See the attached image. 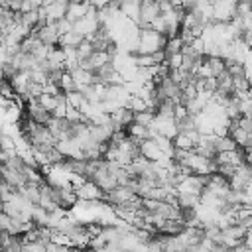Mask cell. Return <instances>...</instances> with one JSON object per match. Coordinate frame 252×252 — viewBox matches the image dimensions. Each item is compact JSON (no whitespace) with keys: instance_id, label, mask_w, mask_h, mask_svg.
I'll return each instance as SVG.
<instances>
[{"instance_id":"6da1fadb","label":"cell","mask_w":252,"mask_h":252,"mask_svg":"<svg viewBox=\"0 0 252 252\" xmlns=\"http://www.w3.org/2000/svg\"><path fill=\"white\" fill-rule=\"evenodd\" d=\"M159 16V8H158V2H152V0H144L140 2V14H138V22L134 24L138 30H150L152 22Z\"/></svg>"},{"instance_id":"7a4b0ae2","label":"cell","mask_w":252,"mask_h":252,"mask_svg":"<svg viewBox=\"0 0 252 252\" xmlns=\"http://www.w3.org/2000/svg\"><path fill=\"white\" fill-rule=\"evenodd\" d=\"M75 195L79 201H87V203H94V201H104V193L91 181H85L83 185L75 187Z\"/></svg>"},{"instance_id":"3957f363","label":"cell","mask_w":252,"mask_h":252,"mask_svg":"<svg viewBox=\"0 0 252 252\" xmlns=\"http://www.w3.org/2000/svg\"><path fill=\"white\" fill-rule=\"evenodd\" d=\"M136 199V195L128 189V187H122V185H116L112 191L104 193V203L110 205V207H116V205H124L128 201Z\"/></svg>"},{"instance_id":"277c9868","label":"cell","mask_w":252,"mask_h":252,"mask_svg":"<svg viewBox=\"0 0 252 252\" xmlns=\"http://www.w3.org/2000/svg\"><path fill=\"white\" fill-rule=\"evenodd\" d=\"M51 118H53L51 112H47L37 100H28V120H32L33 124H39V126H47Z\"/></svg>"},{"instance_id":"5b68a950","label":"cell","mask_w":252,"mask_h":252,"mask_svg":"<svg viewBox=\"0 0 252 252\" xmlns=\"http://www.w3.org/2000/svg\"><path fill=\"white\" fill-rule=\"evenodd\" d=\"M35 35H37V39H39L47 49H53V47L59 45V33H57L55 24H47V26H43V28H37V30H35Z\"/></svg>"},{"instance_id":"8992f818","label":"cell","mask_w":252,"mask_h":252,"mask_svg":"<svg viewBox=\"0 0 252 252\" xmlns=\"http://www.w3.org/2000/svg\"><path fill=\"white\" fill-rule=\"evenodd\" d=\"M41 8L47 14V22L49 24H55V22H59V20L65 18L67 8H69V2H45V4H41Z\"/></svg>"},{"instance_id":"52a82bcc","label":"cell","mask_w":252,"mask_h":252,"mask_svg":"<svg viewBox=\"0 0 252 252\" xmlns=\"http://www.w3.org/2000/svg\"><path fill=\"white\" fill-rule=\"evenodd\" d=\"M91 6L89 4H77V2H69V8H67V14H65V20H69L73 26L83 20L87 14H89Z\"/></svg>"},{"instance_id":"ba28073f","label":"cell","mask_w":252,"mask_h":252,"mask_svg":"<svg viewBox=\"0 0 252 252\" xmlns=\"http://www.w3.org/2000/svg\"><path fill=\"white\" fill-rule=\"evenodd\" d=\"M83 39H85V37H83L81 33L71 32V33H65V35L59 37V47H75V49H77Z\"/></svg>"},{"instance_id":"9c48e42d","label":"cell","mask_w":252,"mask_h":252,"mask_svg":"<svg viewBox=\"0 0 252 252\" xmlns=\"http://www.w3.org/2000/svg\"><path fill=\"white\" fill-rule=\"evenodd\" d=\"M205 63H207L213 79L219 77L220 73H224V59H220V57H205Z\"/></svg>"},{"instance_id":"30bf717a","label":"cell","mask_w":252,"mask_h":252,"mask_svg":"<svg viewBox=\"0 0 252 252\" xmlns=\"http://www.w3.org/2000/svg\"><path fill=\"white\" fill-rule=\"evenodd\" d=\"M126 108H130L134 114H138V112L148 110V104H146L144 98H140V96H136V94H130V98H128V102H126Z\"/></svg>"},{"instance_id":"8fae6325","label":"cell","mask_w":252,"mask_h":252,"mask_svg":"<svg viewBox=\"0 0 252 252\" xmlns=\"http://www.w3.org/2000/svg\"><path fill=\"white\" fill-rule=\"evenodd\" d=\"M215 146H217V152H219V154H222V152H232V150H236V144H234V140H232L230 136H224V138H217Z\"/></svg>"},{"instance_id":"7c38bea8","label":"cell","mask_w":252,"mask_h":252,"mask_svg":"<svg viewBox=\"0 0 252 252\" xmlns=\"http://www.w3.org/2000/svg\"><path fill=\"white\" fill-rule=\"evenodd\" d=\"M93 51H94V49H93V43L87 41V39H83L81 45L77 47V59H79V63L85 61V59H89V57L93 55Z\"/></svg>"},{"instance_id":"4fadbf2b","label":"cell","mask_w":252,"mask_h":252,"mask_svg":"<svg viewBox=\"0 0 252 252\" xmlns=\"http://www.w3.org/2000/svg\"><path fill=\"white\" fill-rule=\"evenodd\" d=\"M55 28H57V33H59V37L61 35H65V33H71L73 32V24L69 22V20H59V22H55Z\"/></svg>"},{"instance_id":"5bb4252c","label":"cell","mask_w":252,"mask_h":252,"mask_svg":"<svg viewBox=\"0 0 252 252\" xmlns=\"http://www.w3.org/2000/svg\"><path fill=\"white\" fill-rule=\"evenodd\" d=\"M246 252H252V250H246Z\"/></svg>"}]
</instances>
